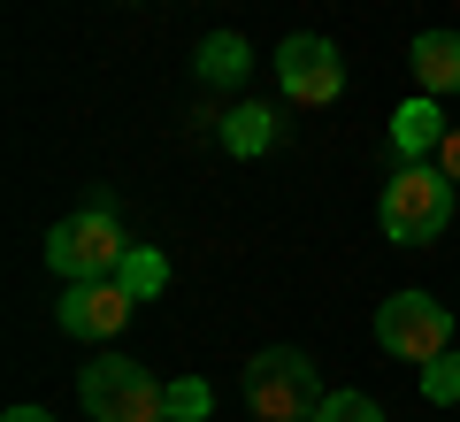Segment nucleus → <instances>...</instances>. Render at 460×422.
Wrapping results in <instances>:
<instances>
[{
	"instance_id": "obj_1",
	"label": "nucleus",
	"mask_w": 460,
	"mask_h": 422,
	"mask_svg": "<svg viewBox=\"0 0 460 422\" xmlns=\"http://www.w3.org/2000/svg\"><path fill=\"white\" fill-rule=\"evenodd\" d=\"M323 376H314L307 354H292V346H261V354L246 361V407L253 422H314V407H323Z\"/></svg>"
},
{
	"instance_id": "obj_2",
	"label": "nucleus",
	"mask_w": 460,
	"mask_h": 422,
	"mask_svg": "<svg viewBox=\"0 0 460 422\" xmlns=\"http://www.w3.org/2000/svg\"><path fill=\"white\" fill-rule=\"evenodd\" d=\"M453 193L460 184L445 177L438 162H407L392 184H384V238L392 246H429L445 223H453Z\"/></svg>"
},
{
	"instance_id": "obj_3",
	"label": "nucleus",
	"mask_w": 460,
	"mask_h": 422,
	"mask_svg": "<svg viewBox=\"0 0 460 422\" xmlns=\"http://www.w3.org/2000/svg\"><path fill=\"white\" fill-rule=\"evenodd\" d=\"M77 400L93 422H169V384H154L123 354H100L93 369H77Z\"/></svg>"
},
{
	"instance_id": "obj_4",
	"label": "nucleus",
	"mask_w": 460,
	"mask_h": 422,
	"mask_svg": "<svg viewBox=\"0 0 460 422\" xmlns=\"http://www.w3.org/2000/svg\"><path fill=\"white\" fill-rule=\"evenodd\" d=\"M115 261H123V230H115L108 200H93L84 215H69V223L47 230V269L62 276V284H93V276H115Z\"/></svg>"
},
{
	"instance_id": "obj_5",
	"label": "nucleus",
	"mask_w": 460,
	"mask_h": 422,
	"mask_svg": "<svg viewBox=\"0 0 460 422\" xmlns=\"http://www.w3.org/2000/svg\"><path fill=\"white\" fill-rule=\"evenodd\" d=\"M376 338H384V354H399V361H438V354H453V308H438L429 292H392L376 308Z\"/></svg>"
},
{
	"instance_id": "obj_6",
	"label": "nucleus",
	"mask_w": 460,
	"mask_h": 422,
	"mask_svg": "<svg viewBox=\"0 0 460 422\" xmlns=\"http://www.w3.org/2000/svg\"><path fill=\"white\" fill-rule=\"evenodd\" d=\"M277 85H284V100H299V108H330V100L345 93V62H338L330 39L299 31V39L277 47Z\"/></svg>"
},
{
	"instance_id": "obj_7",
	"label": "nucleus",
	"mask_w": 460,
	"mask_h": 422,
	"mask_svg": "<svg viewBox=\"0 0 460 422\" xmlns=\"http://www.w3.org/2000/svg\"><path fill=\"white\" fill-rule=\"evenodd\" d=\"M138 300L115 284V276H93V284H69L62 300H54V323L69 330V338H115V330L131 323Z\"/></svg>"
},
{
	"instance_id": "obj_8",
	"label": "nucleus",
	"mask_w": 460,
	"mask_h": 422,
	"mask_svg": "<svg viewBox=\"0 0 460 422\" xmlns=\"http://www.w3.org/2000/svg\"><path fill=\"white\" fill-rule=\"evenodd\" d=\"M407 69H414V93H429V100L460 93V31H422Z\"/></svg>"
},
{
	"instance_id": "obj_9",
	"label": "nucleus",
	"mask_w": 460,
	"mask_h": 422,
	"mask_svg": "<svg viewBox=\"0 0 460 422\" xmlns=\"http://www.w3.org/2000/svg\"><path fill=\"white\" fill-rule=\"evenodd\" d=\"M445 130H453V123L438 115V100H429V93H414L407 108L392 115V147L407 154V162H422V154H438V139H445Z\"/></svg>"
},
{
	"instance_id": "obj_10",
	"label": "nucleus",
	"mask_w": 460,
	"mask_h": 422,
	"mask_svg": "<svg viewBox=\"0 0 460 422\" xmlns=\"http://www.w3.org/2000/svg\"><path fill=\"white\" fill-rule=\"evenodd\" d=\"M223 147L238 154V162L269 154V147H277V115H269V108H230V123H223Z\"/></svg>"
},
{
	"instance_id": "obj_11",
	"label": "nucleus",
	"mask_w": 460,
	"mask_h": 422,
	"mask_svg": "<svg viewBox=\"0 0 460 422\" xmlns=\"http://www.w3.org/2000/svg\"><path fill=\"white\" fill-rule=\"evenodd\" d=\"M115 284H123L131 300H154V292L169 284V261L154 254V246H123V261H115Z\"/></svg>"
},
{
	"instance_id": "obj_12",
	"label": "nucleus",
	"mask_w": 460,
	"mask_h": 422,
	"mask_svg": "<svg viewBox=\"0 0 460 422\" xmlns=\"http://www.w3.org/2000/svg\"><path fill=\"white\" fill-rule=\"evenodd\" d=\"M246 69H253V54H246L238 31H215L208 47H199V77H208V85H238Z\"/></svg>"
},
{
	"instance_id": "obj_13",
	"label": "nucleus",
	"mask_w": 460,
	"mask_h": 422,
	"mask_svg": "<svg viewBox=\"0 0 460 422\" xmlns=\"http://www.w3.org/2000/svg\"><path fill=\"white\" fill-rule=\"evenodd\" d=\"M314 422H384V407L368 400V391H330V400L314 407Z\"/></svg>"
},
{
	"instance_id": "obj_14",
	"label": "nucleus",
	"mask_w": 460,
	"mask_h": 422,
	"mask_svg": "<svg viewBox=\"0 0 460 422\" xmlns=\"http://www.w3.org/2000/svg\"><path fill=\"white\" fill-rule=\"evenodd\" d=\"M215 407V391L199 384V376H177V384H169V422H199Z\"/></svg>"
},
{
	"instance_id": "obj_15",
	"label": "nucleus",
	"mask_w": 460,
	"mask_h": 422,
	"mask_svg": "<svg viewBox=\"0 0 460 422\" xmlns=\"http://www.w3.org/2000/svg\"><path fill=\"white\" fill-rule=\"evenodd\" d=\"M422 391L438 407H453L460 400V354H438V361H422Z\"/></svg>"
},
{
	"instance_id": "obj_16",
	"label": "nucleus",
	"mask_w": 460,
	"mask_h": 422,
	"mask_svg": "<svg viewBox=\"0 0 460 422\" xmlns=\"http://www.w3.org/2000/svg\"><path fill=\"white\" fill-rule=\"evenodd\" d=\"M438 169H445V177L460 184V123H453V130H445V139H438Z\"/></svg>"
},
{
	"instance_id": "obj_17",
	"label": "nucleus",
	"mask_w": 460,
	"mask_h": 422,
	"mask_svg": "<svg viewBox=\"0 0 460 422\" xmlns=\"http://www.w3.org/2000/svg\"><path fill=\"white\" fill-rule=\"evenodd\" d=\"M0 422H54V415H47V407H8Z\"/></svg>"
}]
</instances>
